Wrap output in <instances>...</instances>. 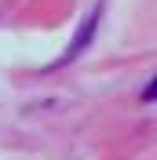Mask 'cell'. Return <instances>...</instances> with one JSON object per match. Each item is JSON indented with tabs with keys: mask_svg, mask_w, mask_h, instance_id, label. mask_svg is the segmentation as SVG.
Returning <instances> with one entry per match:
<instances>
[{
	"mask_svg": "<svg viewBox=\"0 0 157 160\" xmlns=\"http://www.w3.org/2000/svg\"><path fill=\"white\" fill-rule=\"evenodd\" d=\"M143 102H157V77L146 84V91H143Z\"/></svg>",
	"mask_w": 157,
	"mask_h": 160,
	"instance_id": "obj_2",
	"label": "cell"
},
{
	"mask_svg": "<svg viewBox=\"0 0 157 160\" xmlns=\"http://www.w3.org/2000/svg\"><path fill=\"white\" fill-rule=\"evenodd\" d=\"M95 18H99V15H91V22H88V26H84V29L77 33V40H73V48L66 51V58H73V55H77V51H80V48H84V44L91 40V29H95Z\"/></svg>",
	"mask_w": 157,
	"mask_h": 160,
	"instance_id": "obj_1",
	"label": "cell"
}]
</instances>
